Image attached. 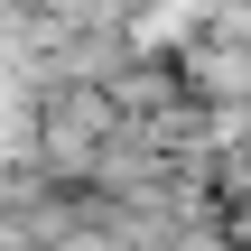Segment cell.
<instances>
[{
	"mask_svg": "<svg viewBox=\"0 0 251 251\" xmlns=\"http://www.w3.org/2000/svg\"><path fill=\"white\" fill-rule=\"evenodd\" d=\"M93 140H102V93H56V102L37 112V158H47L56 177H75V168L93 158Z\"/></svg>",
	"mask_w": 251,
	"mask_h": 251,
	"instance_id": "cell-1",
	"label": "cell"
}]
</instances>
